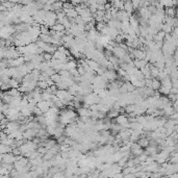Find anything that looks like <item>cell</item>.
<instances>
[{
	"instance_id": "1",
	"label": "cell",
	"mask_w": 178,
	"mask_h": 178,
	"mask_svg": "<svg viewBox=\"0 0 178 178\" xmlns=\"http://www.w3.org/2000/svg\"><path fill=\"white\" fill-rule=\"evenodd\" d=\"M76 112H74L73 108H69V110H63L58 115V121L63 125H68V124L75 122L76 120Z\"/></svg>"
},
{
	"instance_id": "2",
	"label": "cell",
	"mask_w": 178,
	"mask_h": 178,
	"mask_svg": "<svg viewBox=\"0 0 178 178\" xmlns=\"http://www.w3.org/2000/svg\"><path fill=\"white\" fill-rule=\"evenodd\" d=\"M37 144L34 142L31 141H26L25 143H22L20 146L18 147V150L20 152V154L22 155H25L26 153L30 152V151H33V150H37Z\"/></svg>"
},
{
	"instance_id": "3",
	"label": "cell",
	"mask_w": 178,
	"mask_h": 178,
	"mask_svg": "<svg viewBox=\"0 0 178 178\" xmlns=\"http://www.w3.org/2000/svg\"><path fill=\"white\" fill-rule=\"evenodd\" d=\"M3 115H4L5 118H6L9 121H17L21 114H20V110H19V108H7L6 110L3 112Z\"/></svg>"
},
{
	"instance_id": "4",
	"label": "cell",
	"mask_w": 178,
	"mask_h": 178,
	"mask_svg": "<svg viewBox=\"0 0 178 178\" xmlns=\"http://www.w3.org/2000/svg\"><path fill=\"white\" fill-rule=\"evenodd\" d=\"M20 125H21V124L19 123L18 121H9V122H7L6 125L4 126V128H3V131H4L7 135H9V133L14 132V131H16V130H19Z\"/></svg>"
},
{
	"instance_id": "5",
	"label": "cell",
	"mask_w": 178,
	"mask_h": 178,
	"mask_svg": "<svg viewBox=\"0 0 178 178\" xmlns=\"http://www.w3.org/2000/svg\"><path fill=\"white\" fill-rule=\"evenodd\" d=\"M3 55H4V58H7V59H13V58H16V57L20 56L19 52L17 51V48H14V47L4 48V50H3Z\"/></svg>"
},
{
	"instance_id": "6",
	"label": "cell",
	"mask_w": 178,
	"mask_h": 178,
	"mask_svg": "<svg viewBox=\"0 0 178 178\" xmlns=\"http://www.w3.org/2000/svg\"><path fill=\"white\" fill-rule=\"evenodd\" d=\"M16 159H17V155H15L14 153H13V151H11V152L3 153L2 157H1V162L7 164H13Z\"/></svg>"
},
{
	"instance_id": "7",
	"label": "cell",
	"mask_w": 178,
	"mask_h": 178,
	"mask_svg": "<svg viewBox=\"0 0 178 178\" xmlns=\"http://www.w3.org/2000/svg\"><path fill=\"white\" fill-rule=\"evenodd\" d=\"M116 123H118L119 125L122 126V129L123 128L129 127V121H128V117L124 114H119L116 117Z\"/></svg>"
},
{
	"instance_id": "8",
	"label": "cell",
	"mask_w": 178,
	"mask_h": 178,
	"mask_svg": "<svg viewBox=\"0 0 178 178\" xmlns=\"http://www.w3.org/2000/svg\"><path fill=\"white\" fill-rule=\"evenodd\" d=\"M37 106L38 108L41 110V112H46L47 110H49V108H51V106H53V103H52V101H47V100H41V101H39V102L37 103Z\"/></svg>"
},
{
	"instance_id": "9",
	"label": "cell",
	"mask_w": 178,
	"mask_h": 178,
	"mask_svg": "<svg viewBox=\"0 0 178 178\" xmlns=\"http://www.w3.org/2000/svg\"><path fill=\"white\" fill-rule=\"evenodd\" d=\"M112 52L114 53L115 56L118 57L119 59H122L124 56H125L126 53H127V50L122 48L121 46H116V47H114V48L112 49Z\"/></svg>"
},
{
	"instance_id": "10",
	"label": "cell",
	"mask_w": 178,
	"mask_h": 178,
	"mask_svg": "<svg viewBox=\"0 0 178 178\" xmlns=\"http://www.w3.org/2000/svg\"><path fill=\"white\" fill-rule=\"evenodd\" d=\"M104 77L106 78V79L108 80V81H114V80L117 79V77H118V75H117V72L116 71H114V69L112 70H110V69H106V71L104 72Z\"/></svg>"
},
{
	"instance_id": "11",
	"label": "cell",
	"mask_w": 178,
	"mask_h": 178,
	"mask_svg": "<svg viewBox=\"0 0 178 178\" xmlns=\"http://www.w3.org/2000/svg\"><path fill=\"white\" fill-rule=\"evenodd\" d=\"M129 150L131 151V153H132L133 155H135V156L140 155L141 153L144 152L143 148H142V147L140 146V145L137 144V143H132V144H131V146H130Z\"/></svg>"
},
{
	"instance_id": "12",
	"label": "cell",
	"mask_w": 178,
	"mask_h": 178,
	"mask_svg": "<svg viewBox=\"0 0 178 178\" xmlns=\"http://www.w3.org/2000/svg\"><path fill=\"white\" fill-rule=\"evenodd\" d=\"M21 99L22 97L21 96H17V97H13L11 100V102L9 103V108H20V102H21Z\"/></svg>"
},
{
	"instance_id": "13",
	"label": "cell",
	"mask_w": 178,
	"mask_h": 178,
	"mask_svg": "<svg viewBox=\"0 0 178 178\" xmlns=\"http://www.w3.org/2000/svg\"><path fill=\"white\" fill-rule=\"evenodd\" d=\"M139 14H140V17H141V18H145V19H149V18H150L151 15H152L150 11H149L148 6L141 7V9H140Z\"/></svg>"
},
{
	"instance_id": "14",
	"label": "cell",
	"mask_w": 178,
	"mask_h": 178,
	"mask_svg": "<svg viewBox=\"0 0 178 178\" xmlns=\"http://www.w3.org/2000/svg\"><path fill=\"white\" fill-rule=\"evenodd\" d=\"M90 108H85V106H79L77 108V114L79 117H90Z\"/></svg>"
},
{
	"instance_id": "15",
	"label": "cell",
	"mask_w": 178,
	"mask_h": 178,
	"mask_svg": "<svg viewBox=\"0 0 178 178\" xmlns=\"http://www.w3.org/2000/svg\"><path fill=\"white\" fill-rule=\"evenodd\" d=\"M123 11H125L126 13H128L129 15H131V13L135 11V7H133L132 3L130 2V0H127L126 2H124V4H123Z\"/></svg>"
},
{
	"instance_id": "16",
	"label": "cell",
	"mask_w": 178,
	"mask_h": 178,
	"mask_svg": "<svg viewBox=\"0 0 178 178\" xmlns=\"http://www.w3.org/2000/svg\"><path fill=\"white\" fill-rule=\"evenodd\" d=\"M65 14H66V16L68 17V18H76V17L78 16L77 11H76V9H74V7H71V9H64Z\"/></svg>"
},
{
	"instance_id": "17",
	"label": "cell",
	"mask_w": 178,
	"mask_h": 178,
	"mask_svg": "<svg viewBox=\"0 0 178 178\" xmlns=\"http://www.w3.org/2000/svg\"><path fill=\"white\" fill-rule=\"evenodd\" d=\"M87 63H88V66L90 67V69H91L92 71H94V72H96L99 69V67H100L99 63L96 62V61H94V59H89V61H87Z\"/></svg>"
},
{
	"instance_id": "18",
	"label": "cell",
	"mask_w": 178,
	"mask_h": 178,
	"mask_svg": "<svg viewBox=\"0 0 178 178\" xmlns=\"http://www.w3.org/2000/svg\"><path fill=\"white\" fill-rule=\"evenodd\" d=\"M137 144H139L142 148H144V147H147L149 144H150V141H149L147 137H145L144 135H142L141 137H139V140H137Z\"/></svg>"
},
{
	"instance_id": "19",
	"label": "cell",
	"mask_w": 178,
	"mask_h": 178,
	"mask_svg": "<svg viewBox=\"0 0 178 178\" xmlns=\"http://www.w3.org/2000/svg\"><path fill=\"white\" fill-rule=\"evenodd\" d=\"M147 64H148V62H147L146 59H135V61H133V66L137 69L143 68V67H145Z\"/></svg>"
},
{
	"instance_id": "20",
	"label": "cell",
	"mask_w": 178,
	"mask_h": 178,
	"mask_svg": "<svg viewBox=\"0 0 178 178\" xmlns=\"http://www.w3.org/2000/svg\"><path fill=\"white\" fill-rule=\"evenodd\" d=\"M160 80L157 78H152V82H151V89L154 91H158V89L160 88Z\"/></svg>"
},
{
	"instance_id": "21",
	"label": "cell",
	"mask_w": 178,
	"mask_h": 178,
	"mask_svg": "<svg viewBox=\"0 0 178 178\" xmlns=\"http://www.w3.org/2000/svg\"><path fill=\"white\" fill-rule=\"evenodd\" d=\"M50 28H51V30H54V31H64L65 30L64 25L61 24V23H58V22H56L55 24H53Z\"/></svg>"
},
{
	"instance_id": "22",
	"label": "cell",
	"mask_w": 178,
	"mask_h": 178,
	"mask_svg": "<svg viewBox=\"0 0 178 178\" xmlns=\"http://www.w3.org/2000/svg\"><path fill=\"white\" fill-rule=\"evenodd\" d=\"M166 13V16H170V17H175V14H176V9L174 6H171V7H167V9L164 11Z\"/></svg>"
},
{
	"instance_id": "23",
	"label": "cell",
	"mask_w": 178,
	"mask_h": 178,
	"mask_svg": "<svg viewBox=\"0 0 178 178\" xmlns=\"http://www.w3.org/2000/svg\"><path fill=\"white\" fill-rule=\"evenodd\" d=\"M130 2L132 3L133 7L137 9V7L140 6V3H141V0H130Z\"/></svg>"
},
{
	"instance_id": "24",
	"label": "cell",
	"mask_w": 178,
	"mask_h": 178,
	"mask_svg": "<svg viewBox=\"0 0 178 178\" xmlns=\"http://www.w3.org/2000/svg\"><path fill=\"white\" fill-rule=\"evenodd\" d=\"M70 3L73 5V6H76V5L80 4V3H81V1H80V0H70Z\"/></svg>"
},
{
	"instance_id": "25",
	"label": "cell",
	"mask_w": 178,
	"mask_h": 178,
	"mask_svg": "<svg viewBox=\"0 0 178 178\" xmlns=\"http://www.w3.org/2000/svg\"><path fill=\"white\" fill-rule=\"evenodd\" d=\"M4 25H5L4 23H3L2 21H0V29H1V28H2V27H3V26H4Z\"/></svg>"
},
{
	"instance_id": "26",
	"label": "cell",
	"mask_w": 178,
	"mask_h": 178,
	"mask_svg": "<svg viewBox=\"0 0 178 178\" xmlns=\"http://www.w3.org/2000/svg\"><path fill=\"white\" fill-rule=\"evenodd\" d=\"M59 1H62V2H66V1H68V0H59Z\"/></svg>"
},
{
	"instance_id": "27",
	"label": "cell",
	"mask_w": 178,
	"mask_h": 178,
	"mask_svg": "<svg viewBox=\"0 0 178 178\" xmlns=\"http://www.w3.org/2000/svg\"><path fill=\"white\" fill-rule=\"evenodd\" d=\"M1 157H2V154H0V162H1Z\"/></svg>"
}]
</instances>
